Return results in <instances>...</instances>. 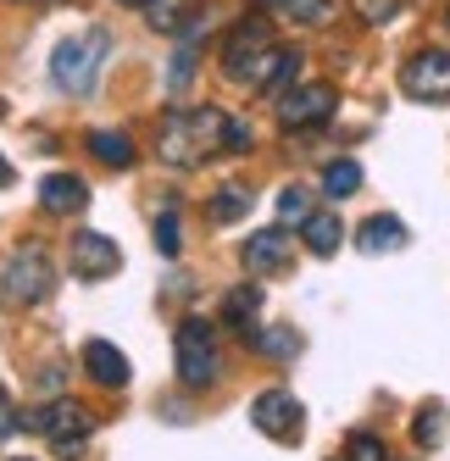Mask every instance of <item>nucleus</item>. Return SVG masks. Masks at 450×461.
Wrapping results in <instances>:
<instances>
[{
    "mask_svg": "<svg viewBox=\"0 0 450 461\" xmlns=\"http://www.w3.org/2000/svg\"><path fill=\"white\" fill-rule=\"evenodd\" d=\"M222 134H229V112L217 106H189V112H167L162 128H156V150H162L167 167H201L206 156L229 150L222 145Z\"/></svg>",
    "mask_w": 450,
    "mask_h": 461,
    "instance_id": "obj_1",
    "label": "nucleus"
},
{
    "mask_svg": "<svg viewBox=\"0 0 450 461\" xmlns=\"http://www.w3.org/2000/svg\"><path fill=\"white\" fill-rule=\"evenodd\" d=\"M112 61V34L106 28H84V34L61 40L50 50V78L61 95H89L94 84H101V68Z\"/></svg>",
    "mask_w": 450,
    "mask_h": 461,
    "instance_id": "obj_2",
    "label": "nucleus"
},
{
    "mask_svg": "<svg viewBox=\"0 0 450 461\" xmlns=\"http://www.w3.org/2000/svg\"><path fill=\"white\" fill-rule=\"evenodd\" d=\"M222 373V345H217V322L206 317H184L178 322V378L189 389H206Z\"/></svg>",
    "mask_w": 450,
    "mask_h": 461,
    "instance_id": "obj_3",
    "label": "nucleus"
},
{
    "mask_svg": "<svg viewBox=\"0 0 450 461\" xmlns=\"http://www.w3.org/2000/svg\"><path fill=\"white\" fill-rule=\"evenodd\" d=\"M0 289H6L12 306H40V301H50V289H56L50 256H45L40 245H22V250L6 261V273H0Z\"/></svg>",
    "mask_w": 450,
    "mask_h": 461,
    "instance_id": "obj_4",
    "label": "nucleus"
},
{
    "mask_svg": "<svg viewBox=\"0 0 450 461\" xmlns=\"http://www.w3.org/2000/svg\"><path fill=\"white\" fill-rule=\"evenodd\" d=\"M28 428H34V434H45L61 456H78V450L89 445V434H94V417H89L78 401H50V406H40L34 417H28Z\"/></svg>",
    "mask_w": 450,
    "mask_h": 461,
    "instance_id": "obj_5",
    "label": "nucleus"
},
{
    "mask_svg": "<svg viewBox=\"0 0 450 461\" xmlns=\"http://www.w3.org/2000/svg\"><path fill=\"white\" fill-rule=\"evenodd\" d=\"M400 89L411 95V101L445 106L450 101V50H417L400 68Z\"/></svg>",
    "mask_w": 450,
    "mask_h": 461,
    "instance_id": "obj_6",
    "label": "nucleus"
},
{
    "mask_svg": "<svg viewBox=\"0 0 450 461\" xmlns=\"http://www.w3.org/2000/svg\"><path fill=\"white\" fill-rule=\"evenodd\" d=\"M250 422L262 428L267 439L289 445V439H301V428H306V406L295 401V389H267V394H256Z\"/></svg>",
    "mask_w": 450,
    "mask_h": 461,
    "instance_id": "obj_7",
    "label": "nucleus"
},
{
    "mask_svg": "<svg viewBox=\"0 0 450 461\" xmlns=\"http://www.w3.org/2000/svg\"><path fill=\"white\" fill-rule=\"evenodd\" d=\"M334 106H339V95H334L328 84H301L295 95H284V101H278V117H284L289 134H295V128H317V122H328V117H334Z\"/></svg>",
    "mask_w": 450,
    "mask_h": 461,
    "instance_id": "obj_8",
    "label": "nucleus"
},
{
    "mask_svg": "<svg viewBox=\"0 0 450 461\" xmlns=\"http://www.w3.org/2000/svg\"><path fill=\"white\" fill-rule=\"evenodd\" d=\"M122 267V250H117V240H106V234H73V273L78 278H112Z\"/></svg>",
    "mask_w": 450,
    "mask_h": 461,
    "instance_id": "obj_9",
    "label": "nucleus"
},
{
    "mask_svg": "<svg viewBox=\"0 0 450 461\" xmlns=\"http://www.w3.org/2000/svg\"><path fill=\"white\" fill-rule=\"evenodd\" d=\"M84 373H89L94 384H106V389H122L128 378H134L128 356H122L112 339H89V345H84Z\"/></svg>",
    "mask_w": 450,
    "mask_h": 461,
    "instance_id": "obj_10",
    "label": "nucleus"
},
{
    "mask_svg": "<svg viewBox=\"0 0 450 461\" xmlns=\"http://www.w3.org/2000/svg\"><path fill=\"white\" fill-rule=\"evenodd\" d=\"M239 261H245L250 273H278L284 261H289V234H284V228H262V234H250L245 250H239Z\"/></svg>",
    "mask_w": 450,
    "mask_h": 461,
    "instance_id": "obj_11",
    "label": "nucleus"
},
{
    "mask_svg": "<svg viewBox=\"0 0 450 461\" xmlns=\"http://www.w3.org/2000/svg\"><path fill=\"white\" fill-rule=\"evenodd\" d=\"M40 206L56 212V217H73V212L89 206V189H84V178H73V173H50V178L40 184Z\"/></svg>",
    "mask_w": 450,
    "mask_h": 461,
    "instance_id": "obj_12",
    "label": "nucleus"
},
{
    "mask_svg": "<svg viewBox=\"0 0 450 461\" xmlns=\"http://www.w3.org/2000/svg\"><path fill=\"white\" fill-rule=\"evenodd\" d=\"M145 23L156 28V34H195V23H201V12H195V0H145Z\"/></svg>",
    "mask_w": 450,
    "mask_h": 461,
    "instance_id": "obj_13",
    "label": "nucleus"
},
{
    "mask_svg": "<svg viewBox=\"0 0 450 461\" xmlns=\"http://www.w3.org/2000/svg\"><path fill=\"white\" fill-rule=\"evenodd\" d=\"M301 240H306L311 256H334V250L345 245V222H339V212H306Z\"/></svg>",
    "mask_w": 450,
    "mask_h": 461,
    "instance_id": "obj_14",
    "label": "nucleus"
},
{
    "mask_svg": "<svg viewBox=\"0 0 450 461\" xmlns=\"http://www.w3.org/2000/svg\"><path fill=\"white\" fill-rule=\"evenodd\" d=\"M411 234H406V222L400 217H390V212H378L373 222H362V234H356V245H362V256H383V250H400Z\"/></svg>",
    "mask_w": 450,
    "mask_h": 461,
    "instance_id": "obj_15",
    "label": "nucleus"
},
{
    "mask_svg": "<svg viewBox=\"0 0 450 461\" xmlns=\"http://www.w3.org/2000/svg\"><path fill=\"white\" fill-rule=\"evenodd\" d=\"M256 317H262V289H256V284H234L229 294H222V322H229V328L250 334Z\"/></svg>",
    "mask_w": 450,
    "mask_h": 461,
    "instance_id": "obj_16",
    "label": "nucleus"
},
{
    "mask_svg": "<svg viewBox=\"0 0 450 461\" xmlns=\"http://www.w3.org/2000/svg\"><path fill=\"white\" fill-rule=\"evenodd\" d=\"M89 150H94V161H106V167H134V140H128L122 134V128H94V134H89Z\"/></svg>",
    "mask_w": 450,
    "mask_h": 461,
    "instance_id": "obj_17",
    "label": "nucleus"
},
{
    "mask_svg": "<svg viewBox=\"0 0 450 461\" xmlns=\"http://www.w3.org/2000/svg\"><path fill=\"white\" fill-rule=\"evenodd\" d=\"M212 222H222V228H229V222H239L245 212H250V189H239V184H222L217 194H212Z\"/></svg>",
    "mask_w": 450,
    "mask_h": 461,
    "instance_id": "obj_18",
    "label": "nucleus"
},
{
    "mask_svg": "<svg viewBox=\"0 0 450 461\" xmlns=\"http://www.w3.org/2000/svg\"><path fill=\"white\" fill-rule=\"evenodd\" d=\"M323 189L334 194V201H345V194H356V189H362V167H356L350 156L328 161V173H323Z\"/></svg>",
    "mask_w": 450,
    "mask_h": 461,
    "instance_id": "obj_19",
    "label": "nucleus"
},
{
    "mask_svg": "<svg viewBox=\"0 0 450 461\" xmlns=\"http://www.w3.org/2000/svg\"><path fill=\"white\" fill-rule=\"evenodd\" d=\"M411 439L423 445V450H439V445H445V406H423V411H417Z\"/></svg>",
    "mask_w": 450,
    "mask_h": 461,
    "instance_id": "obj_20",
    "label": "nucleus"
},
{
    "mask_svg": "<svg viewBox=\"0 0 450 461\" xmlns=\"http://www.w3.org/2000/svg\"><path fill=\"white\" fill-rule=\"evenodd\" d=\"M256 350L273 356V361H289L301 350V334H295V328H267V334H256Z\"/></svg>",
    "mask_w": 450,
    "mask_h": 461,
    "instance_id": "obj_21",
    "label": "nucleus"
},
{
    "mask_svg": "<svg viewBox=\"0 0 450 461\" xmlns=\"http://www.w3.org/2000/svg\"><path fill=\"white\" fill-rule=\"evenodd\" d=\"M306 212H311V189H301V184H295V189H284V194H278V228H289V222L301 228V222H306Z\"/></svg>",
    "mask_w": 450,
    "mask_h": 461,
    "instance_id": "obj_22",
    "label": "nucleus"
},
{
    "mask_svg": "<svg viewBox=\"0 0 450 461\" xmlns=\"http://www.w3.org/2000/svg\"><path fill=\"white\" fill-rule=\"evenodd\" d=\"M273 12L295 17V23H328V17H334L328 0H273Z\"/></svg>",
    "mask_w": 450,
    "mask_h": 461,
    "instance_id": "obj_23",
    "label": "nucleus"
},
{
    "mask_svg": "<svg viewBox=\"0 0 450 461\" xmlns=\"http://www.w3.org/2000/svg\"><path fill=\"white\" fill-rule=\"evenodd\" d=\"M350 461H390V450L373 434H350Z\"/></svg>",
    "mask_w": 450,
    "mask_h": 461,
    "instance_id": "obj_24",
    "label": "nucleus"
},
{
    "mask_svg": "<svg viewBox=\"0 0 450 461\" xmlns=\"http://www.w3.org/2000/svg\"><path fill=\"white\" fill-rule=\"evenodd\" d=\"M156 245H162V256H178V212L156 217Z\"/></svg>",
    "mask_w": 450,
    "mask_h": 461,
    "instance_id": "obj_25",
    "label": "nucleus"
},
{
    "mask_svg": "<svg viewBox=\"0 0 450 461\" xmlns=\"http://www.w3.org/2000/svg\"><path fill=\"white\" fill-rule=\"evenodd\" d=\"M189 73H195V56H189V45H184V50H178V61H173V78H167V84H173V95H184V89H189Z\"/></svg>",
    "mask_w": 450,
    "mask_h": 461,
    "instance_id": "obj_26",
    "label": "nucleus"
},
{
    "mask_svg": "<svg viewBox=\"0 0 450 461\" xmlns=\"http://www.w3.org/2000/svg\"><path fill=\"white\" fill-rule=\"evenodd\" d=\"M222 145H229V150H250V145H256V134H250V122L229 117V134H222Z\"/></svg>",
    "mask_w": 450,
    "mask_h": 461,
    "instance_id": "obj_27",
    "label": "nucleus"
},
{
    "mask_svg": "<svg viewBox=\"0 0 450 461\" xmlns=\"http://www.w3.org/2000/svg\"><path fill=\"white\" fill-rule=\"evenodd\" d=\"M17 434V406H12V394L0 389V439H12Z\"/></svg>",
    "mask_w": 450,
    "mask_h": 461,
    "instance_id": "obj_28",
    "label": "nucleus"
},
{
    "mask_svg": "<svg viewBox=\"0 0 450 461\" xmlns=\"http://www.w3.org/2000/svg\"><path fill=\"white\" fill-rule=\"evenodd\" d=\"M395 6H400V0H362V17L367 23H383V17H395Z\"/></svg>",
    "mask_w": 450,
    "mask_h": 461,
    "instance_id": "obj_29",
    "label": "nucleus"
},
{
    "mask_svg": "<svg viewBox=\"0 0 450 461\" xmlns=\"http://www.w3.org/2000/svg\"><path fill=\"white\" fill-rule=\"evenodd\" d=\"M12 184V167H6V156H0V189H6Z\"/></svg>",
    "mask_w": 450,
    "mask_h": 461,
    "instance_id": "obj_30",
    "label": "nucleus"
},
{
    "mask_svg": "<svg viewBox=\"0 0 450 461\" xmlns=\"http://www.w3.org/2000/svg\"><path fill=\"white\" fill-rule=\"evenodd\" d=\"M122 6H145V0H122Z\"/></svg>",
    "mask_w": 450,
    "mask_h": 461,
    "instance_id": "obj_31",
    "label": "nucleus"
},
{
    "mask_svg": "<svg viewBox=\"0 0 450 461\" xmlns=\"http://www.w3.org/2000/svg\"><path fill=\"white\" fill-rule=\"evenodd\" d=\"M262 6H273V0H262Z\"/></svg>",
    "mask_w": 450,
    "mask_h": 461,
    "instance_id": "obj_32",
    "label": "nucleus"
},
{
    "mask_svg": "<svg viewBox=\"0 0 450 461\" xmlns=\"http://www.w3.org/2000/svg\"><path fill=\"white\" fill-rule=\"evenodd\" d=\"M17 461H28V456H17Z\"/></svg>",
    "mask_w": 450,
    "mask_h": 461,
    "instance_id": "obj_33",
    "label": "nucleus"
}]
</instances>
